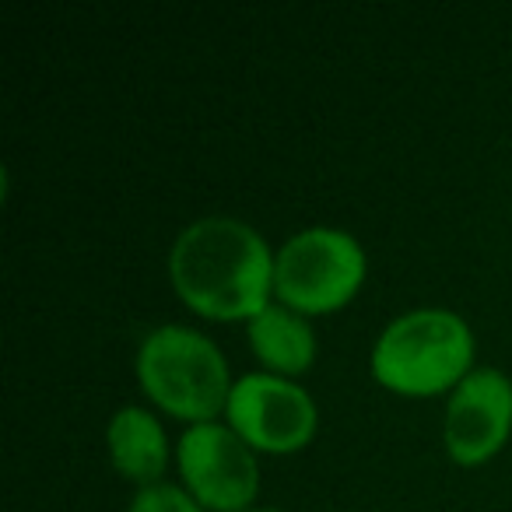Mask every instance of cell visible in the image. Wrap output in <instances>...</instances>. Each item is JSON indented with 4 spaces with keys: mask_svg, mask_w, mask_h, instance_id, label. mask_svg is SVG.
<instances>
[{
    "mask_svg": "<svg viewBox=\"0 0 512 512\" xmlns=\"http://www.w3.org/2000/svg\"><path fill=\"white\" fill-rule=\"evenodd\" d=\"M274 253L249 221L207 214L172 239L169 281L193 313L249 323L274 302Z\"/></svg>",
    "mask_w": 512,
    "mask_h": 512,
    "instance_id": "cell-1",
    "label": "cell"
},
{
    "mask_svg": "<svg viewBox=\"0 0 512 512\" xmlns=\"http://www.w3.org/2000/svg\"><path fill=\"white\" fill-rule=\"evenodd\" d=\"M474 330L460 313L421 306L393 316L372 344V376L400 397L446 393L474 369Z\"/></svg>",
    "mask_w": 512,
    "mask_h": 512,
    "instance_id": "cell-2",
    "label": "cell"
},
{
    "mask_svg": "<svg viewBox=\"0 0 512 512\" xmlns=\"http://www.w3.org/2000/svg\"><path fill=\"white\" fill-rule=\"evenodd\" d=\"M141 390L179 421H214L228 407L232 372L218 344L186 323H162L148 330L137 348Z\"/></svg>",
    "mask_w": 512,
    "mask_h": 512,
    "instance_id": "cell-3",
    "label": "cell"
},
{
    "mask_svg": "<svg viewBox=\"0 0 512 512\" xmlns=\"http://www.w3.org/2000/svg\"><path fill=\"white\" fill-rule=\"evenodd\" d=\"M369 256L351 232L309 225L274 253V299L302 316H327L358 295Z\"/></svg>",
    "mask_w": 512,
    "mask_h": 512,
    "instance_id": "cell-4",
    "label": "cell"
},
{
    "mask_svg": "<svg viewBox=\"0 0 512 512\" xmlns=\"http://www.w3.org/2000/svg\"><path fill=\"white\" fill-rule=\"evenodd\" d=\"M225 425L253 453H299L320 425L316 400L295 379L274 372H246L228 393Z\"/></svg>",
    "mask_w": 512,
    "mask_h": 512,
    "instance_id": "cell-5",
    "label": "cell"
},
{
    "mask_svg": "<svg viewBox=\"0 0 512 512\" xmlns=\"http://www.w3.org/2000/svg\"><path fill=\"white\" fill-rule=\"evenodd\" d=\"M176 467L183 488L211 512H249L260 495L256 453L225 421L186 425L176 442Z\"/></svg>",
    "mask_w": 512,
    "mask_h": 512,
    "instance_id": "cell-6",
    "label": "cell"
},
{
    "mask_svg": "<svg viewBox=\"0 0 512 512\" xmlns=\"http://www.w3.org/2000/svg\"><path fill=\"white\" fill-rule=\"evenodd\" d=\"M512 435V379L502 369L474 365L449 390L442 446L460 467H481L502 453Z\"/></svg>",
    "mask_w": 512,
    "mask_h": 512,
    "instance_id": "cell-7",
    "label": "cell"
},
{
    "mask_svg": "<svg viewBox=\"0 0 512 512\" xmlns=\"http://www.w3.org/2000/svg\"><path fill=\"white\" fill-rule=\"evenodd\" d=\"M106 446L120 477L134 481L137 488L158 484L169 467V435L148 407H120L106 425Z\"/></svg>",
    "mask_w": 512,
    "mask_h": 512,
    "instance_id": "cell-8",
    "label": "cell"
},
{
    "mask_svg": "<svg viewBox=\"0 0 512 512\" xmlns=\"http://www.w3.org/2000/svg\"><path fill=\"white\" fill-rule=\"evenodd\" d=\"M246 341L260 365H267L264 372L274 376H302L316 362V334L309 316L281 306L278 299L246 323Z\"/></svg>",
    "mask_w": 512,
    "mask_h": 512,
    "instance_id": "cell-9",
    "label": "cell"
},
{
    "mask_svg": "<svg viewBox=\"0 0 512 512\" xmlns=\"http://www.w3.org/2000/svg\"><path fill=\"white\" fill-rule=\"evenodd\" d=\"M127 512H204V505H200L183 484L158 481V484H148V488H137Z\"/></svg>",
    "mask_w": 512,
    "mask_h": 512,
    "instance_id": "cell-10",
    "label": "cell"
},
{
    "mask_svg": "<svg viewBox=\"0 0 512 512\" xmlns=\"http://www.w3.org/2000/svg\"><path fill=\"white\" fill-rule=\"evenodd\" d=\"M249 512H278V509H249Z\"/></svg>",
    "mask_w": 512,
    "mask_h": 512,
    "instance_id": "cell-11",
    "label": "cell"
}]
</instances>
